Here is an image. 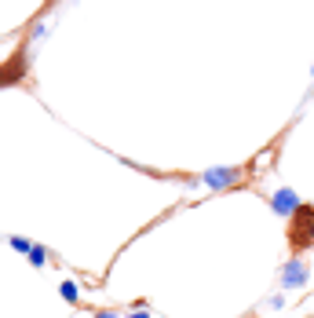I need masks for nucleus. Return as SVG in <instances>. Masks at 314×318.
<instances>
[{"mask_svg": "<svg viewBox=\"0 0 314 318\" xmlns=\"http://www.w3.org/2000/svg\"><path fill=\"white\" fill-rule=\"evenodd\" d=\"M208 179H212L216 187H219V183H234V172H212Z\"/></svg>", "mask_w": 314, "mask_h": 318, "instance_id": "obj_3", "label": "nucleus"}, {"mask_svg": "<svg viewBox=\"0 0 314 318\" xmlns=\"http://www.w3.org/2000/svg\"><path fill=\"white\" fill-rule=\"evenodd\" d=\"M285 282H289V285H296V282H303V271H300V267L292 263V267L285 271Z\"/></svg>", "mask_w": 314, "mask_h": 318, "instance_id": "obj_2", "label": "nucleus"}, {"mask_svg": "<svg viewBox=\"0 0 314 318\" xmlns=\"http://www.w3.org/2000/svg\"><path fill=\"white\" fill-rule=\"evenodd\" d=\"M132 318H146V314H132Z\"/></svg>", "mask_w": 314, "mask_h": 318, "instance_id": "obj_4", "label": "nucleus"}, {"mask_svg": "<svg viewBox=\"0 0 314 318\" xmlns=\"http://www.w3.org/2000/svg\"><path fill=\"white\" fill-rule=\"evenodd\" d=\"M274 208H278V212H292V208H296V194H292V190H281L278 198H274Z\"/></svg>", "mask_w": 314, "mask_h": 318, "instance_id": "obj_1", "label": "nucleus"}]
</instances>
